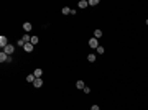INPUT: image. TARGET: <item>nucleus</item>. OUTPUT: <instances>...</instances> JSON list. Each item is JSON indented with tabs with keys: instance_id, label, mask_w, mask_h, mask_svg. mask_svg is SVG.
<instances>
[{
	"instance_id": "f257e3e1",
	"label": "nucleus",
	"mask_w": 148,
	"mask_h": 110,
	"mask_svg": "<svg viewBox=\"0 0 148 110\" xmlns=\"http://www.w3.org/2000/svg\"><path fill=\"white\" fill-rule=\"evenodd\" d=\"M0 63H12V58L7 54V53H0Z\"/></svg>"
},
{
	"instance_id": "f03ea898",
	"label": "nucleus",
	"mask_w": 148,
	"mask_h": 110,
	"mask_svg": "<svg viewBox=\"0 0 148 110\" xmlns=\"http://www.w3.org/2000/svg\"><path fill=\"white\" fill-rule=\"evenodd\" d=\"M89 46H91L92 49H97V48H99L100 44H99V41H97V38H91V39H89Z\"/></svg>"
},
{
	"instance_id": "7ed1b4c3",
	"label": "nucleus",
	"mask_w": 148,
	"mask_h": 110,
	"mask_svg": "<svg viewBox=\"0 0 148 110\" xmlns=\"http://www.w3.org/2000/svg\"><path fill=\"white\" fill-rule=\"evenodd\" d=\"M13 51H15V46H13V44H7V46L3 48V53H7L8 56H10V54H12Z\"/></svg>"
},
{
	"instance_id": "20e7f679",
	"label": "nucleus",
	"mask_w": 148,
	"mask_h": 110,
	"mask_svg": "<svg viewBox=\"0 0 148 110\" xmlns=\"http://www.w3.org/2000/svg\"><path fill=\"white\" fill-rule=\"evenodd\" d=\"M7 44H8V39H7V36H0V46H2V49H3Z\"/></svg>"
},
{
	"instance_id": "39448f33",
	"label": "nucleus",
	"mask_w": 148,
	"mask_h": 110,
	"mask_svg": "<svg viewBox=\"0 0 148 110\" xmlns=\"http://www.w3.org/2000/svg\"><path fill=\"white\" fill-rule=\"evenodd\" d=\"M77 7H79V8H86V7H89V0H81V2L77 3Z\"/></svg>"
},
{
	"instance_id": "423d86ee",
	"label": "nucleus",
	"mask_w": 148,
	"mask_h": 110,
	"mask_svg": "<svg viewBox=\"0 0 148 110\" xmlns=\"http://www.w3.org/2000/svg\"><path fill=\"white\" fill-rule=\"evenodd\" d=\"M23 30H25V31H26V33L30 35V31L33 30V26H31V23H23Z\"/></svg>"
},
{
	"instance_id": "0eeeda50",
	"label": "nucleus",
	"mask_w": 148,
	"mask_h": 110,
	"mask_svg": "<svg viewBox=\"0 0 148 110\" xmlns=\"http://www.w3.org/2000/svg\"><path fill=\"white\" fill-rule=\"evenodd\" d=\"M33 48H35V46H33L31 43H26V44L23 46V49H25L26 53H31V51H33Z\"/></svg>"
},
{
	"instance_id": "6e6552de",
	"label": "nucleus",
	"mask_w": 148,
	"mask_h": 110,
	"mask_svg": "<svg viewBox=\"0 0 148 110\" xmlns=\"http://www.w3.org/2000/svg\"><path fill=\"white\" fill-rule=\"evenodd\" d=\"M33 85H35L36 89H39V87L43 85V79H41V77H36V80L33 82Z\"/></svg>"
},
{
	"instance_id": "1a4fd4ad",
	"label": "nucleus",
	"mask_w": 148,
	"mask_h": 110,
	"mask_svg": "<svg viewBox=\"0 0 148 110\" xmlns=\"http://www.w3.org/2000/svg\"><path fill=\"white\" fill-rule=\"evenodd\" d=\"M26 80H28L30 84H33V82L36 80V77H35V74H33V72H31V74H28V76H26Z\"/></svg>"
},
{
	"instance_id": "9d476101",
	"label": "nucleus",
	"mask_w": 148,
	"mask_h": 110,
	"mask_svg": "<svg viewBox=\"0 0 148 110\" xmlns=\"http://www.w3.org/2000/svg\"><path fill=\"white\" fill-rule=\"evenodd\" d=\"M33 74H35V77H41V76H43V69H41V68H36V69L33 71Z\"/></svg>"
},
{
	"instance_id": "9b49d317",
	"label": "nucleus",
	"mask_w": 148,
	"mask_h": 110,
	"mask_svg": "<svg viewBox=\"0 0 148 110\" xmlns=\"http://www.w3.org/2000/svg\"><path fill=\"white\" fill-rule=\"evenodd\" d=\"M61 12H63V15H71V13H73V10H71L69 7H64Z\"/></svg>"
},
{
	"instance_id": "f8f14e48",
	"label": "nucleus",
	"mask_w": 148,
	"mask_h": 110,
	"mask_svg": "<svg viewBox=\"0 0 148 110\" xmlns=\"http://www.w3.org/2000/svg\"><path fill=\"white\" fill-rule=\"evenodd\" d=\"M87 61H89V63H96V54H94V53H91V54L87 56Z\"/></svg>"
},
{
	"instance_id": "ddd939ff",
	"label": "nucleus",
	"mask_w": 148,
	"mask_h": 110,
	"mask_svg": "<svg viewBox=\"0 0 148 110\" xmlns=\"http://www.w3.org/2000/svg\"><path fill=\"white\" fill-rule=\"evenodd\" d=\"M76 87H77V89H82V90H84V87H86V84H84L82 80H77V82H76Z\"/></svg>"
},
{
	"instance_id": "4468645a",
	"label": "nucleus",
	"mask_w": 148,
	"mask_h": 110,
	"mask_svg": "<svg viewBox=\"0 0 148 110\" xmlns=\"http://www.w3.org/2000/svg\"><path fill=\"white\" fill-rule=\"evenodd\" d=\"M22 39H23L25 43H31V38H30V35H28V33H25V35H23V38H22Z\"/></svg>"
},
{
	"instance_id": "2eb2a0df",
	"label": "nucleus",
	"mask_w": 148,
	"mask_h": 110,
	"mask_svg": "<svg viewBox=\"0 0 148 110\" xmlns=\"http://www.w3.org/2000/svg\"><path fill=\"white\" fill-rule=\"evenodd\" d=\"M99 5V0H89V7H96Z\"/></svg>"
},
{
	"instance_id": "dca6fc26",
	"label": "nucleus",
	"mask_w": 148,
	"mask_h": 110,
	"mask_svg": "<svg viewBox=\"0 0 148 110\" xmlns=\"http://www.w3.org/2000/svg\"><path fill=\"white\" fill-rule=\"evenodd\" d=\"M102 36V31H100V30H96V31H94V38H100Z\"/></svg>"
},
{
	"instance_id": "f3484780",
	"label": "nucleus",
	"mask_w": 148,
	"mask_h": 110,
	"mask_svg": "<svg viewBox=\"0 0 148 110\" xmlns=\"http://www.w3.org/2000/svg\"><path fill=\"white\" fill-rule=\"evenodd\" d=\"M104 51H105L104 46H99V48H97V54H104Z\"/></svg>"
},
{
	"instance_id": "a211bd4d",
	"label": "nucleus",
	"mask_w": 148,
	"mask_h": 110,
	"mask_svg": "<svg viewBox=\"0 0 148 110\" xmlns=\"http://www.w3.org/2000/svg\"><path fill=\"white\" fill-rule=\"evenodd\" d=\"M17 44H18V46H25V44H26V43H25V41H23V39H18V41H17Z\"/></svg>"
},
{
	"instance_id": "6ab92c4d",
	"label": "nucleus",
	"mask_w": 148,
	"mask_h": 110,
	"mask_svg": "<svg viewBox=\"0 0 148 110\" xmlns=\"http://www.w3.org/2000/svg\"><path fill=\"white\" fill-rule=\"evenodd\" d=\"M38 43V36H31V44H36Z\"/></svg>"
},
{
	"instance_id": "aec40b11",
	"label": "nucleus",
	"mask_w": 148,
	"mask_h": 110,
	"mask_svg": "<svg viewBox=\"0 0 148 110\" xmlns=\"http://www.w3.org/2000/svg\"><path fill=\"white\" fill-rule=\"evenodd\" d=\"M91 110H100V109H99V105H96V104H94V105L91 107Z\"/></svg>"
},
{
	"instance_id": "412c9836",
	"label": "nucleus",
	"mask_w": 148,
	"mask_h": 110,
	"mask_svg": "<svg viewBox=\"0 0 148 110\" xmlns=\"http://www.w3.org/2000/svg\"><path fill=\"white\" fill-rule=\"evenodd\" d=\"M89 92H91V89H89V87L86 85V87H84V94H89Z\"/></svg>"
}]
</instances>
